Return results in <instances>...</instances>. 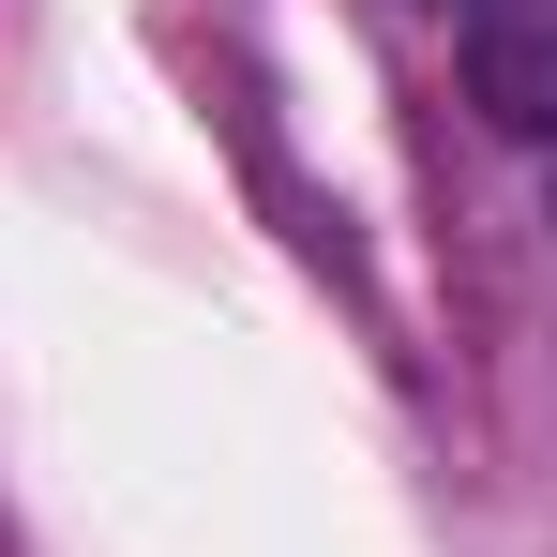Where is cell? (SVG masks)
I'll list each match as a JSON object with an SVG mask.
<instances>
[{"mask_svg": "<svg viewBox=\"0 0 557 557\" xmlns=\"http://www.w3.org/2000/svg\"><path fill=\"white\" fill-rule=\"evenodd\" d=\"M543 211H557V196H543Z\"/></svg>", "mask_w": 557, "mask_h": 557, "instance_id": "3", "label": "cell"}, {"mask_svg": "<svg viewBox=\"0 0 557 557\" xmlns=\"http://www.w3.org/2000/svg\"><path fill=\"white\" fill-rule=\"evenodd\" d=\"M422 15H482V0H422Z\"/></svg>", "mask_w": 557, "mask_h": 557, "instance_id": "2", "label": "cell"}, {"mask_svg": "<svg viewBox=\"0 0 557 557\" xmlns=\"http://www.w3.org/2000/svg\"><path fill=\"white\" fill-rule=\"evenodd\" d=\"M467 106L497 136L557 151V0H482L467 15Z\"/></svg>", "mask_w": 557, "mask_h": 557, "instance_id": "1", "label": "cell"}]
</instances>
